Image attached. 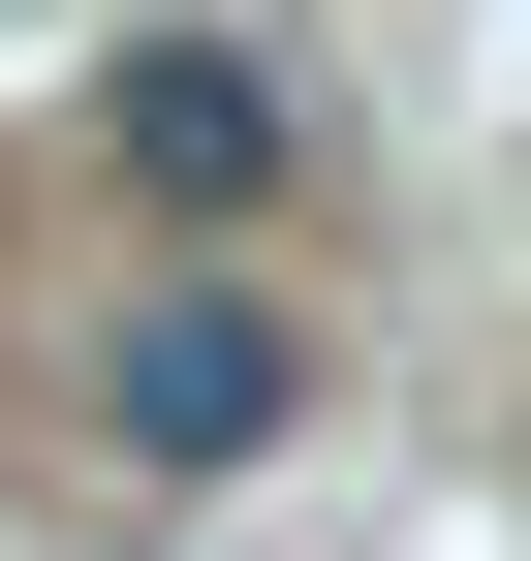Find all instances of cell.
<instances>
[{
    "label": "cell",
    "instance_id": "obj_1",
    "mask_svg": "<svg viewBox=\"0 0 531 561\" xmlns=\"http://www.w3.org/2000/svg\"><path fill=\"white\" fill-rule=\"evenodd\" d=\"M282 437H313V312L250 250H157L94 312V468H125V500H219V468H282Z\"/></svg>",
    "mask_w": 531,
    "mask_h": 561
},
{
    "label": "cell",
    "instance_id": "obj_2",
    "mask_svg": "<svg viewBox=\"0 0 531 561\" xmlns=\"http://www.w3.org/2000/svg\"><path fill=\"white\" fill-rule=\"evenodd\" d=\"M94 157L157 187L188 250H250V219H282V187H313V94H282V62H250V32H125V62H94Z\"/></svg>",
    "mask_w": 531,
    "mask_h": 561
}]
</instances>
